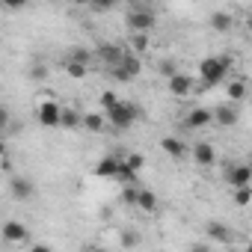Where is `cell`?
I'll use <instances>...</instances> for the list:
<instances>
[{
  "label": "cell",
  "mask_w": 252,
  "mask_h": 252,
  "mask_svg": "<svg viewBox=\"0 0 252 252\" xmlns=\"http://www.w3.org/2000/svg\"><path fill=\"white\" fill-rule=\"evenodd\" d=\"M104 119H107V125L113 131H128V128H134L137 119H140V107L134 101H122L119 98L116 104H110L104 110Z\"/></svg>",
  "instance_id": "obj_1"
},
{
  "label": "cell",
  "mask_w": 252,
  "mask_h": 252,
  "mask_svg": "<svg viewBox=\"0 0 252 252\" xmlns=\"http://www.w3.org/2000/svg\"><path fill=\"white\" fill-rule=\"evenodd\" d=\"M228 68H231V57H225V54L222 57H205L199 63V83H202V89H211V86L225 83Z\"/></svg>",
  "instance_id": "obj_2"
},
{
  "label": "cell",
  "mask_w": 252,
  "mask_h": 252,
  "mask_svg": "<svg viewBox=\"0 0 252 252\" xmlns=\"http://www.w3.org/2000/svg\"><path fill=\"white\" fill-rule=\"evenodd\" d=\"M60 110H63L60 101L42 98V101L36 104V122L42 125V128H60Z\"/></svg>",
  "instance_id": "obj_3"
},
{
  "label": "cell",
  "mask_w": 252,
  "mask_h": 252,
  "mask_svg": "<svg viewBox=\"0 0 252 252\" xmlns=\"http://www.w3.org/2000/svg\"><path fill=\"white\" fill-rule=\"evenodd\" d=\"M193 86H196V80H193L187 71H181V68L166 77V89H169L172 98H187V95L193 92Z\"/></svg>",
  "instance_id": "obj_4"
},
{
  "label": "cell",
  "mask_w": 252,
  "mask_h": 252,
  "mask_svg": "<svg viewBox=\"0 0 252 252\" xmlns=\"http://www.w3.org/2000/svg\"><path fill=\"white\" fill-rule=\"evenodd\" d=\"M125 24H128L131 33H149L155 27V12L152 9H131L128 18H125Z\"/></svg>",
  "instance_id": "obj_5"
},
{
  "label": "cell",
  "mask_w": 252,
  "mask_h": 252,
  "mask_svg": "<svg viewBox=\"0 0 252 252\" xmlns=\"http://www.w3.org/2000/svg\"><path fill=\"white\" fill-rule=\"evenodd\" d=\"M119 166H122V158H119V155H104V158H98V163L92 166V175H95V178H104V181H116Z\"/></svg>",
  "instance_id": "obj_6"
},
{
  "label": "cell",
  "mask_w": 252,
  "mask_h": 252,
  "mask_svg": "<svg viewBox=\"0 0 252 252\" xmlns=\"http://www.w3.org/2000/svg\"><path fill=\"white\" fill-rule=\"evenodd\" d=\"M0 234H3L6 243H27L30 240V228L21 220H6L3 225H0Z\"/></svg>",
  "instance_id": "obj_7"
},
{
  "label": "cell",
  "mask_w": 252,
  "mask_h": 252,
  "mask_svg": "<svg viewBox=\"0 0 252 252\" xmlns=\"http://www.w3.org/2000/svg\"><path fill=\"white\" fill-rule=\"evenodd\" d=\"M225 181H228L231 190L234 187H246V184H252V169L246 163H228L225 166Z\"/></svg>",
  "instance_id": "obj_8"
},
{
  "label": "cell",
  "mask_w": 252,
  "mask_h": 252,
  "mask_svg": "<svg viewBox=\"0 0 252 252\" xmlns=\"http://www.w3.org/2000/svg\"><path fill=\"white\" fill-rule=\"evenodd\" d=\"M211 122H214V113H211L208 107H193V110L184 116V128H190V131H202V128H208Z\"/></svg>",
  "instance_id": "obj_9"
},
{
  "label": "cell",
  "mask_w": 252,
  "mask_h": 252,
  "mask_svg": "<svg viewBox=\"0 0 252 252\" xmlns=\"http://www.w3.org/2000/svg\"><path fill=\"white\" fill-rule=\"evenodd\" d=\"M160 149H163V155H166L169 160H184V158L190 155V149H187V143H184L181 137H163V140H160Z\"/></svg>",
  "instance_id": "obj_10"
},
{
  "label": "cell",
  "mask_w": 252,
  "mask_h": 252,
  "mask_svg": "<svg viewBox=\"0 0 252 252\" xmlns=\"http://www.w3.org/2000/svg\"><path fill=\"white\" fill-rule=\"evenodd\" d=\"M9 193H12V199L27 202V199H33L36 187H33L30 178H24V175H12V178H9Z\"/></svg>",
  "instance_id": "obj_11"
},
{
  "label": "cell",
  "mask_w": 252,
  "mask_h": 252,
  "mask_svg": "<svg viewBox=\"0 0 252 252\" xmlns=\"http://www.w3.org/2000/svg\"><path fill=\"white\" fill-rule=\"evenodd\" d=\"M211 113H214V122L222 125V128H231V125H237V119H240V113L234 110V104H220Z\"/></svg>",
  "instance_id": "obj_12"
},
{
  "label": "cell",
  "mask_w": 252,
  "mask_h": 252,
  "mask_svg": "<svg viewBox=\"0 0 252 252\" xmlns=\"http://www.w3.org/2000/svg\"><path fill=\"white\" fill-rule=\"evenodd\" d=\"M190 155H193V160H196L199 166H214V160H217V149H214L211 143H196V146L190 149Z\"/></svg>",
  "instance_id": "obj_13"
},
{
  "label": "cell",
  "mask_w": 252,
  "mask_h": 252,
  "mask_svg": "<svg viewBox=\"0 0 252 252\" xmlns=\"http://www.w3.org/2000/svg\"><path fill=\"white\" fill-rule=\"evenodd\" d=\"M122 57H125V48H119V45H101V48H98V60H101L107 68L119 65Z\"/></svg>",
  "instance_id": "obj_14"
},
{
  "label": "cell",
  "mask_w": 252,
  "mask_h": 252,
  "mask_svg": "<svg viewBox=\"0 0 252 252\" xmlns=\"http://www.w3.org/2000/svg\"><path fill=\"white\" fill-rule=\"evenodd\" d=\"M134 208H140L143 214H155V211H158V196H155L152 190H146V187H137V202H134Z\"/></svg>",
  "instance_id": "obj_15"
},
{
  "label": "cell",
  "mask_w": 252,
  "mask_h": 252,
  "mask_svg": "<svg viewBox=\"0 0 252 252\" xmlns=\"http://www.w3.org/2000/svg\"><path fill=\"white\" fill-rule=\"evenodd\" d=\"M80 128H86L89 134H101L107 128V119H104V113H83L80 116Z\"/></svg>",
  "instance_id": "obj_16"
},
{
  "label": "cell",
  "mask_w": 252,
  "mask_h": 252,
  "mask_svg": "<svg viewBox=\"0 0 252 252\" xmlns=\"http://www.w3.org/2000/svg\"><path fill=\"white\" fill-rule=\"evenodd\" d=\"M119 65H122V71L128 74L131 80H134V77L143 71V63H140V57H137L134 51H125V57H122V63H119Z\"/></svg>",
  "instance_id": "obj_17"
},
{
  "label": "cell",
  "mask_w": 252,
  "mask_h": 252,
  "mask_svg": "<svg viewBox=\"0 0 252 252\" xmlns=\"http://www.w3.org/2000/svg\"><path fill=\"white\" fill-rule=\"evenodd\" d=\"M80 110H74V107H63L60 110V128H65V131H74V128H80Z\"/></svg>",
  "instance_id": "obj_18"
},
{
  "label": "cell",
  "mask_w": 252,
  "mask_h": 252,
  "mask_svg": "<svg viewBox=\"0 0 252 252\" xmlns=\"http://www.w3.org/2000/svg\"><path fill=\"white\" fill-rule=\"evenodd\" d=\"M211 27H214L217 33H228V30L234 27V18H231L225 9H217V12H211Z\"/></svg>",
  "instance_id": "obj_19"
},
{
  "label": "cell",
  "mask_w": 252,
  "mask_h": 252,
  "mask_svg": "<svg viewBox=\"0 0 252 252\" xmlns=\"http://www.w3.org/2000/svg\"><path fill=\"white\" fill-rule=\"evenodd\" d=\"M63 68H65V74L74 77V80H83V77L89 74V63H80V60H71V57L63 63Z\"/></svg>",
  "instance_id": "obj_20"
},
{
  "label": "cell",
  "mask_w": 252,
  "mask_h": 252,
  "mask_svg": "<svg viewBox=\"0 0 252 252\" xmlns=\"http://www.w3.org/2000/svg\"><path fill=\"white\" fill-rule=\"evenodd\" d=\"M225 92H228V101H231V104L243 101V98H246V80H243V77H234V80H228Z\"/></svg>",
  "instance_id": "obj_21"
},
{
  "label": "cell",
  "mask_w": 252,
  "mask_h": 252,
  "mask_svg": "<svg viewBox=\"0 0 252 252\" xmlns=\"http://www.w3.org/2000/svg\"><path fill=\"white\" fill-rule=\"evenodd\" d=\"M205 231H208V237H214V240H220V243H228V240H231V231H228V225H222V222H208Z\"/></svg>",
  "instance_id": "obj_22"
},
{
  "label": "cell",
  "mask_w": 252,
  "mask_h": 252,
  "mask_svg": "<svg viewBox=\"0 0 252 252\" xmlns=\"http://www.w3.org/2000/svg\"><path fill=\"white\" fill-rule=\"evenodd\" d=\"M143 163H146V158H143L140 152H134V155H128V158H122V166H125V169H131V172H137V175H140Z\"/></svg>",
  "instance_id": "obj_23"
},
{
  "label": "cell",
  "mask_w": 252,
  "mask_h": 252,
  "mask_svg": "<svg viewBox=\"0 0 252 252\" xmlns=\"http://www.w3.org/2000/svg\"><path fill=\"white\" fill-rule=\"evenodd\" d=\"M249 199H252V184H246V187H234V205L246 208Z\"/></svg>",
  "instance_id": "obj_24"
},
{
  "label": "cell",
  "mask_w": 252,
  "mask_h": 252,
  "mask_svg": "<svg viewBox=\"0 0 252 252\" xmlns=\"http://www.w3.org/2000/svg\"><path fill=\"white\" fill-rule=\"evenodd\" d=\"M9 128H12V116H9V107H6V104H0V137H3Z\"/></svg>",
  "instance_id": "obj_25"
},
{
  "label": "cell",
  "mask_w": 252,
  "mask_h": 252,
  "mask_svg": "<svg viewBox=\"0 0 252 252\" xmlns=\"http://www.w3.org/2000/svg\"><path fill=\"white\" fill-rule=\"evenodd\" d=\"M140 243H143L140 231H122V246H140Z\"/></svg>",
  "instance_id": "obj_26"
},
{
  "label": "cell",
  "mask_w": 252,
  "mask_h": 252,
  "mask_svg": "<svg viewBox=\"0 0 252 252\" xmlns=\"http://www.w3.org/2000/svg\"><path fill=\"white\" fill-rule=\"evenodd\" d=\"M122 202H125V205H134V202H137V184H125V190H122Z\"/></svg>",
  "instance_id": "obj_27"
},
{
  "label": "cell",
  "mask_w": 252,
  "mask_h": 252,
  "mask_svg": "<svg viewBox=\"0 0 252 252\" xmlns=\"http://www.w3.org/2000/svg\"><path fill=\"white\" fill-rule=\"evenodd\" d=\"M131 45H134V51H137V54H143V51L149 48V36H146V33H134Z\"/></svg>",
  "instance_id": "obj_28"
},
{
  "label": "cell",
  "mask_w": 252,
  "mask_h": 252,
  "mask_svg": "<svg viewBox=\"0 0 252 252\" xmlns=\"http://www.w3.org/2000/svg\"><path fill=\"white\" fill-rule=\"evenodd\" d=\"M0 3H3L9 12H21V9H27V3H30V0H0Z\"/></svg>",
  "instance_id": "obj_29"
},
{
  "label": "cell",
  "mask_w": 252,
  "mask_h": 252,
  "mask_svg": "<svg viewBox=\"0 0 252 252\" xmlns=\"http://www.w3.org/2000/svg\"><path fill=\"white\" fill-rule=\"evenodd\" d=\"M158 68H160V74H163V77H169V74H175V71H178V65H175V60H163V63H160Z\"/></svg>",
  "instance_id": "obj_30"
},
{
  "label": "cell",
  "mask_w": 252,
  "mask_h": 252,
  "mask_svg": "<svg viewBox=\"0 0 252 252\" xmlns=\"http://www.w3.org/2000/svg\"><path fill=\"white\" fill-rule=\"evenodd\" d=\"M98 101H101V110H107V107H110V104H116V101H119V95H116V92H110V89H107V92H101V98H98Z\"/></svg>",
  "instance_id": "obj_31"
},
{
  "label": "cell",
  "mask_w": 252,
  "mask_h": 252,
  "mask_svg": "<svg viewBox=\"0 0 252 252\" xmlns=\"http://www.w3.org/2000/svg\"><path fill=\"white\" fill-rule=\"evenodd\" d=\"M71 60H80V63H89V60H92V54H89V51H83V48H77V51H71Z\"/></svg>",
  "instance_id": "obj_32"
},
{
  "label": "cell",
  "mask_w": 252,
  "mask_h": 252,
  "mask_svg": "<svg viewBox=\"0 0 252 252\" xmlns=\"http://www.w3.org/2000/svg\"><path fill=\"white\" fill-rule=\"evenodd\" d=\"M45 74H48V68H45V65H39V63L30 68V77H36V80H45Z\"/></svg>",
  "instance_id": "obj_33"
},
{
  "label": "cell",
  "mask_w": 252,
  "mask_h": 252,
  "mask_svg": "<svg viewBox=\"0 0 252 252\" xmlns=\"http://www.w3.org/2000/svg\"><path fill=\"white\" fill-rule=\"evenodd\" d=\"M89 3L95 6V9H110V6H116L119 0H89Z\"/></svg>",
  "instance_id": "obj_34"
},
{
  "label": "cell",
  "mask_w": 252,
  "mask_h": 252,
  "mask_svg": "<svg viewBox=\"0 0 252 252\" xmlns=\"http://www.w3.org/2000/svg\"><path fill=\"white\" fill-rule=\"evenodd\" d=\"M0 158H6V146L3 143H0Z\"/></svg>",
  "instance_id": "obj_35"
}]
</instances>
